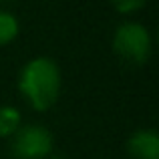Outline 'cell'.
<instances>
[{"label":"cell","mask_w":159,"mask_h":159,"mask_svg":"<svg viewBox=\"0 0 159 159\" xmlns=\"http://www.w3.org/2000/svg\"><path fill=\"white\" fill-rule=\"evenodd\" d=\"M113 8L121 14H131V12H137L147 4V0H111Z\"/></svg>","instance_id":"cell-7"},{"label":"cell","mask_w":159,"mask_h":159,"mask_svg":"<svg viewBox=\"0 0 159 159\" xmlns=\"http://www.w3.org/2000/svg\"><path fill=\"white\" fill-rule=\"evenodd\" d=\"M127 151L133 159H159V135L155 129H137L131 133Z\"/></svg>","instance_id":"cell-4"},{"label":"cell","mask_w":159,"mask_h":159,"mask_svg":"<svg viewBox=\"0 0 159 159\" xmlns=\"http://www.w3.org/2000/svg\"><path fill=\"white\" fill-rule=\"evenodd\" d=\"M151 34L141 22H123L113 32V51L127 65H145L151 57Z\"/></svg>","instance_id":"cell-2"},{"label":"cell","mask_w":159,"mask_h":159,"mask_svg":"<svg viewBox=\"0 0 159 159\" xmlns=\"http://www.w3.org/2000/svg\"><path fill=\"white\" fill-rule=\"evenodd\" d=\"M61 66L48 57H34L18 73V91L34 111H48L61 97Z\"/></svg>","instance_id":"cell-1"},{"label":"cell","mask_w":159,"mask_h":159,"mask_svg":"<svg viewBox=\"0 0 159 159\" xmlns=\"http://www.w3.org/2000/svg\"><path fill=\"white\" fill-rule=\"evenodd\" d=\"M52 135L43 125H26L12 135L10 153L16 159H47L52 151Z\"/></svg>","instance_id":"cell-3"},{"label":"cell","mask_w":159,"mask_h":159,"mask_svg":"<svg viewBox=\"0 0 159 159\" xmlns=\"http://www.w3.org/2000/svg\"><path fill=\"white\" fill-rule=\"evenodd\" d=\"M20 24L12 12L0 10V47H6L18 36Z\"/></svg>","instance_id":"cell-6"},{"label":"cell","mask_w":159,"mask_h":159,"mask_svg":"<svg viewBox=\"0 0 159 159\" xmlns=\"http://www.w3.org/2000/svg\"><path fill=\"white\" fill-rule=\"evenodd\" d=\"M20 111L10 105L0 107V137H12L20 129Z\"/></svg>","instance_id":"cell-5"}]
</instances>
